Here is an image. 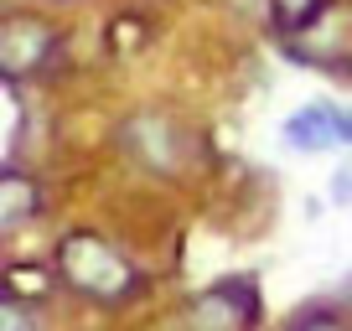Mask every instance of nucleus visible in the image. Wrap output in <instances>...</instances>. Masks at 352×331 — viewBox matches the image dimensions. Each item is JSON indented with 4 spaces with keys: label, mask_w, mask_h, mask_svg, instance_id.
Wrapping results in <instances>:
<instances>
[{
    "label": "nucleus",
    "mask_w": 352,
    "mask_h": 331,
    "mask_svg": "<svg viewBox=\"0 0 352 331\" xmlns=\"http://www.w3.org/2000/svg\"><path fill=\"white\" fill-rule=\"evenodd\" d=\"M57 269H63V279L78 295L104 300V306H120V300H130L140 290V275L130 269V259L114 243H104L99 233H67L57 243Z\"/></svg>",
    "instance_id": "1"
},
{
    "label": "nucleus",
    "mask_w": 352,
    "mask_h": 331,
    "mask_svg": "<svg viewBox=\"0 0 352 331\" xmlns=\"http://www.w3.org/2000/svg\"><path fill=\"white\" fill-rule=\"evenodd\" d=\"M47 52H52V32L36 16H11L0 26V78L21 83L26 73H36L47 62Z\"/></svg>",
    "instance_id": "2"
},
{
    "label": "nucleus",
    "mask_w": 352,
    "mask_h": 331,
    "mask_svg": "<svg viewBox=\"0 0 352 331\" xmlns=\"http://www.w3.org/2000/svg\"><path fill=\"white\" fill-rule=\"evenodd\" d=\"M280 140H285L290 150H300V155H316V150L342 145V135H337V104H327V99L300 104V109L280 124Z\"/></svg>",
    "instance_id": "3"
},
{
    "label": "nucleus",
    "mask_w": 352,
    "mask_h": 331,
    "mask_svg": "<svg viewBox=\"0 0 352 331\" xmlns=\"http://www.w3.org/2000/svg\"><path fill=\"white\" fill-rule=\"evenodd\" d=\"M243 316H254V295L243 300L239 290H208L187 306V321L192 331H239Z\"/></svg>",
    "instance_id": "4"
},
{
    "label": "nucleus",
    "mask_w": 352,
    "mask_h": 331,
    "mask_svg": "<svg viewBox=\"0 0 352 331\" xmlns=\"http://www.w3.org/2000/svg\"><path fill=\"white\" fill-rule=\"evenodd\" d=\"M36 207H42V187L26 176L21 166H6L0 171V233H16Z\"/></svg>",
    "instance_id": "5"
},
{
    "label": "nucleus",
    "mask_w": 352,
    "mask_h": 331,
    "mask_svg": "<svg viewBox=\"0 0 352 331\" xmlns=\"http://www.w3.org/2000/svg\"><path fill=\"white\" fill-rule=\"evenodd\" d=\"M270 11H275L280 32H300V26L321 11V0H270Z\"/></svg>",
    "instance_id": "6"
},
{
    "label": "nucleus",
    "mask_w": 352,
    "mask_h": 331,
    "mask_svg": "<svg viewBox=\"0 0 352 331\" xmlns=\"http://www.w3.org/2000/svg\"><path fill=\"white\" fill-rule=\"evenodd\" d=\"M0 331H36L32 310H26L16 295H6V300H0Z\"/></svg>",
    "instance_id": "7"
},
{
    "label": "nucleus",
    "mask_w": 352,
    "mask_h": 331,
    "mask_svg": "<svg viewBox=\"0 0 352 331\" xmlns=\"http://www.w3.org/2000/svg\"><path fill=\"white\" fill-rule=\"evenodd\" d=\"M331 207H352V161L337 166V181H331Z\"/></svg>",
    "instance_id": "8"
},
{
    "label": "nucleus",
    "mask_w": 352,
    "mask_h": 331,
    "mask_svg": "<svg viewBox=\"0 0 352 331\" xmlns=\"http://www.w3.org/2000/svg\"><path fill=\"white\" fill-rule=\"evenodd\" d=\"M296 331H352L347 321H337V316H306Z\"/></svg>",
    "instance_id": "9"
},
{
    "label": "nucleus",
    "mask_w": 352,
    "mask_h": 331,
    "mask_svg": "<svg viewBox=\"0 0 352 331\" xmlns=\"http://www.w3.org/2000/svg\"><path fill=\"white\" fill-rule=\"evenodd\" d=\"M337 135L342 145H352V104H337Z\"/></svg>",
    "instance_id": "10"
}]
</instances>
